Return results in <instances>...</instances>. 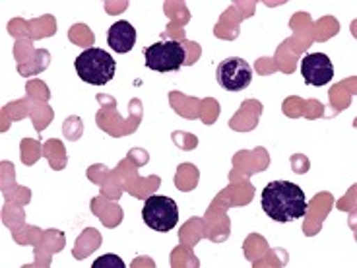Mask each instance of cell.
Segmentation results:
<instances>
[{"label": "cell", "instance_id": "cell-4", "mask_svg": "<svg viewBox=\"0 0 357 268\" xmlns=\"http://www.w3.org/2000/svg\"><path fill=\"white\" fill-rule=\"evenodd\" d=\"M142 218L153 232H171L178 223L177 202L163 195H153L144 202Z\"/></svg>", "mask_w": 357, "mask_h": 268}, {"label": "cell", "instance_id": "cell-2", "mask_svg": "<svg viewBox=\"0 0 357 268\" xmlns=\"http://www.w3.org/2000/svg\"><path fill=\"white\" fill-rule=\"evenodd\" d=\"M74 68L84 82H88L91 86H105L115 76L116 63L107 51L91 47L76 57Z\"/></svg>", "mask_w": 357, "mask_h": 268}, {"label": "cell", "instance_id": "cell-3", "mask_svg": "<svg viewBox=\"0 0 357 268\" xmlns=\"http://www.w3.org/2000/svg\"><path fill=\"white\" fill-rule=\"evenodd\" d=\"M146 66L153 72H175L187 63L185 47L178 41H158L144 49Z\"/></svg>", "mask_w": 357, "mask_h": 268}, {"label": "cell", "instance_id": "cell-6", "mask_svg": "<svg viewBox=\"0 0 357 268\" xmlns=\"http://www.w3.org/2000/svg\"><path fill=\"white\" fill-rule=\"evenodd\" d=\"M301 74L307 86H326L334 78V64L324 53H311L301 61Z\"/></svg>", "mask_w": 357, "mask_h": 268}, {"label": "cell", "instance_id": "cell-8", "mask_svg": "<svg viewBox=\"0 0 357 268\" xmlns=\"http://www.w3.org/2000/svg\"><path fill=\"white\" fill-rule=\"evenodd\" d=\"M105 268V267H113V268H125V262L119 259L116 255H105V257H101L99 260H96L93 262V268Z\"/></svg>", "mask_w": 357, "mask_h": 268}, {"label": "cell", "instance_id": "cell-5", "mask_svg": "<svg viewBox=\"0 0 357 268\" xmlns=\"http://www.w3.org/2000/svg\"><path fill=\"white\" fill-rule=\"evenodd\" d=\"M218 84L227 91H241L247 89L252 82V68L247 61H243L239 57L225 59L223 63L218 64L215 70Z\"/></svg>", "mask_w": 357, "mask_h": 268}, {"label": "cell", "instance_id": "cell-7", "mask_svg": "<svg viewBox=\"0 0 357 268\" xmlns=\"http://www.w3.org/2000/svg\"><path fill=\"white\" fill-rule=\"evenodd\" d=\"M107 45L116 53H128L136 45V29L132 24L125 20L113 24L107 31Z\"/></svg>", "mask_w": 357, "mask_h": 268}, {"label": "cell", "instance_id": "cell-1", "mask_svg": "<svg viewBox=\"0 0 357 268\" xmlns=\"http://www.w3.org/2000/svg\"><path fill=\"white\" fill-rule=\"evenodd\" d=\"M262 210L268 218L287 223L303 218L307 212V197L303 188L291 181H272L262 188Z\"/></svg>", "mask_w": 357, "mask_h": 268}]
</instances>
